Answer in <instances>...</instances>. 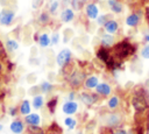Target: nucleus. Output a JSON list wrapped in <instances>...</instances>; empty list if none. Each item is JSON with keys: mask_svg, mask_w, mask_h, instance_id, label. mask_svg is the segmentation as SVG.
Masks as SVG:
<instances>
[{"mask_svg": "<svg viewBox=\"0 0 149 134\" xmlns=\"http://www.w3.org/2000/svg\"><path fill=\"white\" fill-rule=\"evenodd\" d=\"M50 40H51V44H52V45H56V44L59 42V34H58V33H54V34L51 35Z\"/></svg>", "mask_w": 149, "mask_h": 134, "instance_id": "obj_34", "label": "nucleus"}, {"mask_svg": "<svg viewBox=\"0 0 149 134\" xmlns=\"http://www.w3.org/2000/svg\"><path fill=\"white\" fill-rule=\"evenodd\" d=\"M120 121H121V119H120V117H119L118 114H109V115L107 117V119H106L107 125H108V126H112V127L119 125Z\"/></svg>", "mask_w": 149, "mask_h": 134, "instance_id": "obj_21", "label": "nucleus"}, {"mask_svg": "<svg viewBox=\"0 0 149 134\" xmlns=\"http://www.w3.org/2000/svg\"><path fill=\"white\" fill-rule=\"evenodd\" d=\"M132 104H133V106L136 111H143L147 107V101H146V98L142 93L134 96L133 100H132Z\"/></svg>", "mask_w": 149, "mask_h": 134, "instance_id": "obj_6", "label": "nucleus"}, {"mask_svg": "<svg viewBox=\"0 0 149 134\" xmlns=\"http://www.w3.org/2000/svg\"><path fill=\"white\" fill-rule=\"evenodd\" d=\"M86 2L87 0H70V5L73 10H81Z\"/></svg>", "mask_w": 149, "mask_h": 134, "instance_id": "obj_22", "label": "nucleus"}, {"mask_svg": "<svg viewBox=\"0 0 149 134\" xmlns=\"http://www.w3.org/2000/svg\"><path fill=\"white\" fill-rule=\"evenodd\" d=\"M95 91L100 96H109L112 92V89L107 83H99L95 87Z\"/></svg>", "mask_w": 149, "mask_h": 134, "instance_id": "obj_14", "label": "nucleus"}, {"mask_svg": "<svg viewBox=\"0 0 149 134\" xmlns=\"http://www.w3.org/2000/svg\"><path fill=\"white\" fill-rule=\"evenodd\" d=\"M62 110H63L64 113H66V114H69V115L74 114V113L77 112V110H78V104H77L76 101H72V100L66 101V103L63 104Z\"/></svg>", "mask_w": 149, "mask_h": 134, "instance_id": "obj_8", "label": "nucleus"}, {"mask_svg": "<svg viewBox=\"0 0 149 134\" xmlns=\"http://www.w3.org/2000/svg\"><path fill=\"white\" fill-rule=\"evenodd\" d=\"M20 113L21 114H24V115H27V114L30 113V103L28 100H23L22 101V104L20 106Z\"/></svg>", "mask_w": 149, "mask_h": 134, "instance_id": "obj_26", "label": "nucleus"}, {"mask_svg": "<svg viewBox=\"0 0 149 134\" xmlns=\"http://www.w3.org/2000/svg\"><path fill=\"white\" fill-rule=\"evenodd\" d=\"M85 82V72L81 71H72L69 77V83L72 87H78Z\"/></svg>", "mask_w": 149, "mask_h": 134, "instance_id": "obj_4", "label": "nucleus"}, {"mask_svg": "<svg viewBox=\"0 0 149 134\" xmlns=\"http://www.w3.org/2000/svg\"><path fill=\"white\" fill-rule=\"evenodd\" d=\"M97 57L101 61V62H104V63H106L109 58H111V54H109V51H108V49L106 48V47H100L98 50H97Z\"/></svg>", "mask_w": 149, "mask_h": 134, "instance_id": "obj_13", "label": "nucleus"}, {"mask_svg": "<svg viewBox=\"0 0 149 134\" xmlns=\"http://www.w3.org/2000/svg\"><path fill=\"white\" fill-rule=\"evenodd\" d=\"M0 12H1V7H0Z\"/></svg>", "mask_w": 149, "mask_h": 134, "instance_id": "obj_40", "label": "nucleus"}, {"mask_svg": "<svg viewBox=\"0 0 149 134\" xmlns=\"http://www.w3.org/2000/svg\"><path fill=\"white\" fill-rule=\"evenodd\" d=\"M59 17H61V21L63 23H69L74 19V12L72 8H64L61 12Z\"/></svg>", "mask_w": 149, "mask_h": 134, "instance_id": "obj_7", "label": "nucleus"}, {"mask_svg": "<svg viewBox=\"0 0 149 134\" xmlns=\"http://www.w3.org/2000/svg\"><path fill=\"white\" fill-rule=\"evenodd\" d=\"M134 52V48L133 45L127 42V41H122L119 42L118 44H115L114 47V54L116 55V57L119 59H123L126 57H128L129 55H132Z\"/></svg>", "mask_w": 149, "mask_h": 134, "instance_id": "obj_1", "label": "nucleus"}, {"mask_svg": "<svg viewBox=\"0 0 149 134\" xmlns=\"http://www.w3.org/2000/svg\"><path fill=\"white\" fill-rule=\"evenodd\" d=\"M52 84L50 82H42L41 85H40V90L43 92V93H49L51 90H52Z\"/></svg>", "mask_w": 149, "mask_h": 134, "instance_id": "obj_27", "label": "nucleus"}, {"mask_svg": "<svg viewBox=\"0 0 149 134\" xmlns=\"http://www.w3.org/2000/svg\"><path fill=\"white\" fill-rule=\"evenodd\" d=\"M71 57H72V52L70 49H66V48L62 49L56 56V63L58 66L64 68L65 65H68L71 62Z\"/></svg>", "mask_w": 149, "mask_h": 134, "instance_id": "obj_3", "label": "nucleus"}, {"mask_svg": "<svg viewBox=\"0 0 149 134\" xmlns=\"http://www.w3.org/2000/svg\"><path fill=\"white\" fill-rule=\"evenodd\" d=\"M49 14H50L49 12H41L40 15H38V17H37L38 22H40L41 24H47V23H49V21H50V15H49Z\"/></svg>", "mask_w": 149, "mask_h": 134, "instance_id": "obj_23", "label": "nucleus"}, {"mask_svg": "<svg viewBox=\"0 0 149 134\" xmlns=\"http://www.w3.org/2000/svg\"><path fill=\"white\" fill-rule=\"evenodd\" d=\"M119 98L116 97V96H113L112 98H109V100H108V103H107V105H108V107L109 108H115V107H118V105H119Z\"/></svg>", "mask_w": 149, "mask_h": 134, "instance_id": "obj_30", "label": "nucleus"}, {"mask_svg": "<svg viewBox=\"0 0 149 134\" xmlns=\"http://www.w3.org/2000/svg\"><path fill=\"white\" fill-rule=\"evenodd\" d=\"M107 6H108L109 10L115 14H120L123 9V6L119 0H107Z\"/></svg>", "mask_w": 149, "mask_h": 134, "instance_id": "obj_9", "label": "nucleus"}, {"mask_svg": "<svg viewBox=\"0 0 149 134\" xmlns=\"http://www.w3.org/2000/svg\"><path fill=\"white\" fill-rule=\"evenodd\" d=\"M98 84H99V79L97 76H90L85 79V86L87 89H95Z\"/></svg>", "mask_w": 149, "mask_h": 134, "instance_id": "obj_20", "label": "nucleus"}, {"mask_svg": "<svg viewBox=\"0 0 149 134\" xmlns=\"http://www.w3.org/2000/svg\"><path fill=\"white\" fill-rule=\"evenodd\" d=\"M56 104H57V99L56 98H54V99H51L49 103H48V107H49V110L52 112L54 111V108H55V106H56Z\"/></svg>", "mask_w": 149, "mask_h": 134, "instance_id": "obj_35", "label": "nucleus"}, {"mask_svg": "<svg viewBox=\"0 0 149 134\" xmlns=\"http://www.w3.org/2000/svg\"><path fill=\"white\" fill-rule=\"evenodd\" d=\"M104 28H105L106 33H108V34H115V33L118 31V29H119V23H118L115 20L109 19V20L104 24Z\"/></svg>", "mask_w": 149, "mask_h": 134, "instance_id": "obj_11", "label": "nucleus"}, {"mask_svg": "<svg viewBox=\"0 0 149 134\" xmlns=\"http://www.w3.org/2000/svg\"><path fill=\"white\" fill-rule=\"evenodd\" d=\"M140 20H141V16L137 13H132L126 17V24L128 27H136L140 23Z\"/></svg>", "mask_w": 149, "mask_h": 134, "instance_id": "obj_12", "label": "nucleus"}, {"mask_svg": "<svg viewBox=\"0 0 149 134\" xmlns=\"http://www.w3.org/2000/svg\"><path fill=\"white\" fill-rule=\"evenodd\" d=\"M144 42L149 43V31H147V33L144 34Z\"/></svg>", "mask_w": 149, "mask_h": 134, "instance_id": "obj_37", "label": "nucleus"}, {"mask_svg": "<svg viewBox=\"0 0 149 134\" xmlns=\"http://www.w3.org/2000/svg\"><path fill=\"white\" fill-rule=\"evenodd\" d=\"M113 134H127V133H126L125 129H118V131H115Z\"/></svg>", "mask_w": 149, "mask_h": 134, "instance_id": "obj_36", "label": "nucleus"}, {"mask_svg": "<svg viewBox=\"0 0 149 134\" xmlns=\"http://www.w3.org/2000/svg\"><path fill=\"white\" fill-rule=\"evenodd\" d=\"M141 56H142V58H144V59H149V43L146 44V45L142 48V50H141Z\"/></svg>", "mask_w": 149, "mask_h": 134, "instance_id": "obj_32", "label": "nucleus"}, {"mask_svg": "<svg viewBox=\"0 0 149 134\" xmlns=\"http://www.w3.org/2000/svg\"><path fill=\"white\" fill-rule=\"evenodd\" d=\"M44 3V0H31V7L33 9H40Z\"/></svg>", "mask_w": 149, "mask_h": 134, "instance_id": "obj_33", "label": "nucleus"}, {"mask_svg": "<svg viewBox=\"0 0 149 134\" xmlns=\"http://www.w3.org/2000/svg\"><path fill=\"white\" fill-rule=\"evenodd\" d=\"M15 19V12L9 8H3L0 12V24L8 27L14 22Z\"/></svg>", "mask_w": 149, "mask_h": 134, "instance_id": "obj_2", "label": "nucleus"}, {"mask_svg": "<svg viewBox=\"0 0 149 134\" xmlns=\"http://www.w3.org/2000/svg\"><path fill=\"white\" fill-rule=\"evenodd\" d=\"M64 124H65V126H68V128L69 129H73L74 128V126H76V120L74 119H72V118H65V120H64Z\"/></svg>", "mask_w": 149, "mask_h": 134, "instance_id": "obj_31", "label": "nucleus"}, {"mask_svg": "<svg viewBox=\"0 0 149 134\" xmlns=\"http://www.w3.org/2000/svg\"><path fill=\"white\" fill-rule=\"evenodd\" d=\"M100 44L102 47H106V48H109L114 44V36L113 34H108V33H105L100 36Z\"/></svg>", "mask_w": 149, "mask_h": 134, "instance_id": "obj_10", "label": "nucleus"}, {"mask_svg": "<svg viewBox=\"0 0 149 134\" xmlns=\"http://www.w3.org/2000/svg\"><path fill=\"white\" fill-rule=\"evenodd\" d=\"M38 44L41 48H47L51 44V40H50V36L47 34V33H43L38 36V40H37Z\"/></svg>", "mask_w": 149, "mask_h": 134, "instance_id": "obj_17", "label": "nucleus"}, {"mask_svg": "<svg viewBox=\"0 0 149 134\" xmlns=\"http://www.w3.org/2000/svg\"><path fill=\"white\" fill-rule=\"evenodd\" d=\"M69 98H70V100H73V98H74V92H71V93L69 94Z\"/></svg>", "mask_w": 149, "mask_h": 134, "instance_id": "obj_38", "label": "nucleus"}, {"mask_svg": "<svg viewBox=\"0 0 149 134\" xmlns=\"http://www.w3.org/2000/svg\"><path fill=\"white\" fill-rule=\"evenodd\" d=\"M43 104H44V99H43V97L42 96H35L34 98H33V107L34 108H36V110H38V108H41L42 106H43Z\"/></svg>", "mask_w": 149, "mask_h": 134, "instance_id": "obj_24", "label": "nucleus"}, {"mask_svg": "<svg viewBox=\"0 0 149 134\" xmlns=\"http://www.w3.org/2000/svg\"><path fill=\"white\" fill-rule=\"evenodd\" d=\"M109 19H111V15L109 14H102V15H100V16L97 17V22H98L99 26H104Z\"/></svg>", "mask_w": 149, "mask_h": 134, "instance_id": "obj_29", "label": "nucleus"}, {"mask_svg": "<svg viewBox=\"0 0 149 134\" xmlns=\"http://www.w3.org/2000/svg\"><path fill=\"white\" fill-rule=\"evenodd\" d=\"M85 14L90 20H97L99 16V7L95 2H88L85 5Z\"/></svg>", "mask_w": 149, "mask_h": 134, "instance_id": "obj_5", "label": "nucleus"}, {"mask_svg": "<svg viewBox=\"0 0 149 134\" xmlns=\"http://www.w3.org/2000/svg\"><path fill=\"white\" fill-rule=\"evenodd\" d=\"M26 122L28 125H40L41 122V117L37 113H29L26 117Z\"/></svg>", "mask_w": 149, "mask_h": 134, "instance_id": "obj_19", "label": "nucleus"}, {"mask_svg": "<svg viewBox=\"0 0 149 134\" xmlns=\"http://www.w3.org/2000/svg\"><path fill=\"white\" fill-rule=\"evenodd\" d=\"M9 128H10V132H13L14 134H21V133L23 132V129H24V126H23V122H22V121H20V120H14V121L10 124Z\"/></svg>", "mask_w": 149, "mask_h": 134, "instance_id": "obj_16", "label": "nucleus"}, {"mask_svg": "<svg viewBox=\"0 0 149 134\" xmlns=\"http://www.w3.org/2000/svg\"><path fill=\"white\" fill-rule=\"evenodd\" d=\"M28 133L29 134H44V132L42 131V128L38 127L37 125H29Z\"/></svg>", "mask_w": 149, "mask_h": 134, "instance_id": "obj_28", "label": "nucleus"}, {"mask_svg": "<svg viewBox=\"0 0 149 134\" xmlns=\"http://www.w3.org/2000/svg\"><path fill=\"white\" fill-rule=\"evenodd\" d=\"M59 5H61L59 0H52V1L50 2V5H49V9H48V12H49L50 14L55 15V14L57 13L58 8H59Z\"/></svg>", "mask_w": 149, "mask_h": 134, "instance_id": "obj_25", "label": "nucleus"}, {"mask_svg": "<svg viewBox=\"0 0 149 134\" xmlns=\"http://www.w3.org/2000/svg\"><path fill=\"white\" fill-rule=\"evenodd\" d=\"M5 47H6V49L9 51V52H14V51H16L17 49H19V42L16 41V40H14V38H8V40H6V42H5Z\"/></svg>", "mask_w": 149, "mask_h": 134, "instance_id": "obj_18", "label": "nucleus"}, {"mask_svg": "<svg viewBox=\"0 0 149 134\" xmlns=\"http://www.w3.org/2000/svg\"><path fill=\"white\" fill-rule=\"evenodd\" d=\"M80 100L83 104L87 105V106H91L93 105V103L97 101V97L94 94H90L87 92H81L80 93Z\"/></svg>", "mask_w": 149, "mask_h": 134, "instance_id": "obj_15", "label": "nucleus"}, {"mask_svg": "<svg viewBox=\"0 0 149 134\" xmlns=\"http://www.w3.org/2000/svg\"><path fill=\"white\" fill-rule=\"evenodd\" d=\"M0 131H2V125H0Z\"/></svg>", "mask_w": 149, "mask_h": 134, "instance_id": "obj_39", "label": "nucleus"}]
</instances>
